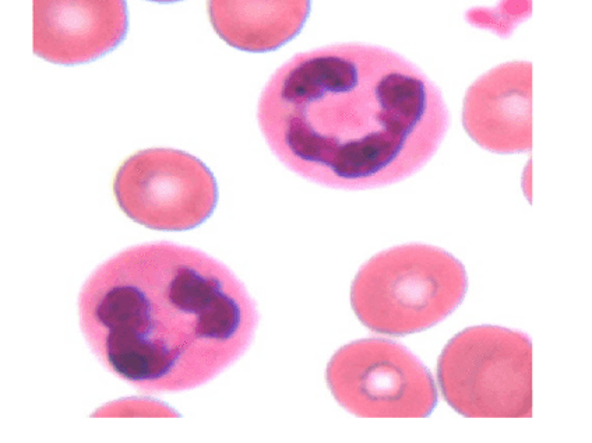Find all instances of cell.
<instances>
[{
	"label": "cell",
	"mask_w": 592,
	"mask_h": 443,
	"mask_svg": "<svg viewBox=\"0 0 592 443\" xmlns=\"http://www.w3.org/2000/svg\"><path fill=\"white\" fill-rule=\"evenodd\" d=\"M291 171L348 191L410 178L449 129L442 93L403 56L345 44L296 55L267 83L257 111Z\"/></svg>",
	"instance_id": "6da1fadb"
},
{
	"label": "cell",
	"mask_w": 592,
	"mask_h": 443,
	"mask_svg": "<svg viewBox=\"0 0 592 443\" xmlns=\"http://www.w3.org/2000/svg\"><path fill=\"white\" fill-rule=\"evenodd\" d=\"M98 360L151 393L199 388L248 350L259 315L235 274L206 253L158 242L98 267L79 298Z\"/></svg>",
	"instance_id": "7a4b0ae2"
},
{
	"label": "cell",
	"mask_w": 592,
	"mask_h": 443,
	"mask_svg": "<svg viewBox=\"0 0 592 443\" xmlns=\"http://www.w3.org/2000/svg\"><path fill=\"white\" fill-rule=\"evenodd\" d=\"M467 288V272L449 252L428 245L397 246L362 266L352 283L351 305L372 332L408 336L453 314Z\"/></svg>",
	"instance_id": "3957f363"
},
{
	"label": "cell",
	"mask_w": 592,
	"mask_h": 443,
	"mask_svg": "<svg viewBox=\"0 0 592 443\" xmlns=\"http://www.w3.org/2000/svg\"><path fill=\"white\" fill-rule=\"evenodd\" d=\"M438 381L444 400L461 416L530 418V337L500 326L465 329L440 354Z\"/></svg>",
	"instance_id": "277c9868"
},
{
	"label": "cell",
	"mask_w": 592,
	"mask_h": 443,
	"mask_svg": "<svg viewBox=\"0 0 592 443\" xmlns=\"http://www.w3.org/2000/svg\"><path fill=\"white\" fill-rule=\"evenodd\" d=\"M327 383L334 399L362 418H425L438 404L429 369L396 341H352L333 355Z\"/></svg>",
	"instance_id": "5b68a950"
},
{
	"label": "cell",
	"mask_w": 592,
	"mask_h": 443,
	"mask_svg": "<svg viewBox=\"0 0 592 443\" xmlns=\"http://www.w3.org/2000/svg\"><path fill=\"white\" fill-rule=\"evenodd\" d=\"M123 213L151 230L186 231L209 219L217 206L216 178L185 151L150 149L129 157L114 182Z\"/></svg>",
	"instance_id": "8992f818"
},
{
	"label": "cell",
	"mask_w": 592,
	"mask_h": 443,
	"mask_svg": "<svg viewBox=\"0 0 592 443\" xmlns=\"http://www.w3.org/2000/svg\"><path fill=\"white\" fill-rule=\"evenodd\" d=\"M125 0H35L34 52L45 61H95L125 38Z\"/></svg>",
	"instance_id": "52a82bcc"
},
{
	"label": "cell",
	"mask_w": 592,
	"mask_h": 443,
	"mask_svg": "<svg viewBox=\"0 0 592 443\" xmlns=\"http://www.w3.org/2000/svg\"><path fill=\"white\" fill-rule=\"evenodd\" d=\"M531 104V63H505L479 77L468 89L464 128L478 146L492 153L530 151Z\"/></svg>",
	"instance_id": "ba28073f"
},
{
	"label": "cell",
	"mask_w": 592,
	"mask_h": 443,
	"mask_svg": "<svg viewBox=\"0 0 592 443\" xmlns=\"http://www.w3.org/2000/svg\"><path fill=\"white\" fill-rule=\"evenodd\" d=\"M214 30L228 45L270 52L301 33L310 0H209Z\"/></svg>",
	"instance_id": "9c48e42d"
},
{
	"label": "cell",
	"mask_w": 592,
	"mask_h": 443,
	"mask_svg": "<svg viewBox=\"0 0 592 443\" xmlns=\"http://www.w3.org/2000/svg\"><path fill=\"white\" fill-rule=\"evenodd\" d=\"M179 414L161 402L144 399H126L107 404L94 417H178Z\"/></svg>",
	"instance_id": "30bf717a"
},
{
	"label": "cell",
	"mask_w": 592,
	"mask_h": 443,
	"mask_svg": "<svg viewBox=\"0 0 592 443\" xmlns=\"http://www.w3.org/2000/svg\"><path fill=\"white\" fill-rule=\"evenodd\" d=\"M158 2H176V0H158Z\"/></svg>",
	"instance_id": "8fae6325"
}]
</instances>
